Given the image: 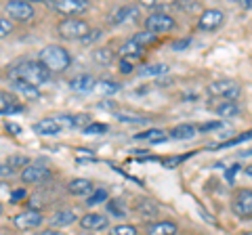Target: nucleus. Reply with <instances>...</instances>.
Listing matches in <instances>:
<instances>
[{
	"mask_svg": "<svg viewBox=\"0 0 252 235\" xmlns=\"http://www.w3.org/2000/svg\"><path fill=\"white\" fill-rule=\"evenodd\" d=\"M168 72V65L166 63H156V65H147L141 69V76H162V74H166Z\"/></svg>",
	"mask_w": 252,
	"mask_h": 235,
	"instance_id": "28",
	"label": "nucleus"
},
{
	"mask_svg": "<svg viewBox=\"0 0 252 235\" xmlns=\"http://www.w3.org/2000/svg\"><path fill=\"white\" fill-rule=\"evenodd\" d=\"M89 34H91V26L84 19L69 17L59 23V36L65 38V40H84Z\"/></svg>",
	"mask_w": 252,
	"mask_h": 235,
	"instance_id": "3",
	"label": "nucleus"
},
{
	"mask_svg": "<svg viewBox=\"0 0 252 235\" xmlns=\"http://www.w3.org/2000/svg\"><path fill=\"white\" fill-rule=\"evenodd\" d=\"M135 139H139V141H152V143H162V141H164V132L158 130V128H149V130H143V132H139V135H135Z\"/></svg>",
	"mask_w": 252,
	"mask_h": 235,
	"instance_id": "25",
	"label": "nucleus"
},
{
	"mask_svg": "<svg viewBox=\"0 0 252 235\" xmlns=\"http://www.w3.org/2000/svg\"><path fill=\"white\" fill-rule=\"evenodd\" d=\"M38 61L49 69V72H65V69L72 65V57H69V53L63 49L59 44H49L40 49L38 53Z\"/></svg>",
	"mask_w": 252,
	"mask_h": 235,
	"instance_id": "2",
	"label": "nucleus"
},
{
	"mask_svg": "<svg viewBox=\"0 0 252 235\" xmlns=\"http://www.w3.org/2000/svg\"><path fill=\"white\" fill-rule=\"evenodd\" d=\"M246 175H248V176H252V166H248V168H246Z\"/></svg>",
	"mask_w": 252,
	"mask_h": 235,
	"instance_id": "51",
	"label": "nucleus"
},
{
	"mask_svg": "<svg viewBox=\"0 0 252 235\" xmlns=\"http://www.w3.org/2000/svg\"><path fill=\"white\" fill-rule=\"evenodd\" d=\"M9 78L13 82H26L38 88V86H42L44 82L51 80V72L40 61H21V63H17L9 72Z\"/></svg>",
	"mask_w": 252,
	"mask_h": 235,
	"instance_id": "1",
	"label": "nucleus"
},
{
	"mask_svg": "<svg viewBox=\"0 0 252 235\" xmlns=\"http://www.w3.org/2000/svg\"><path fill=\"white\" fill-rule=\"evenodd\" d=\"M242 6H252V0H244Z\"/></svg>",
	"mask_w": 252,
	"mask_h": 235,
	"instance_id": "50",
	"label": "nucleus"
},
{
	"mask_svg": "<svg viewBox=\"0 0 252 235\" xmlns=\"http://www.w3.org/2000/svg\"><path fill=\"white\" fill-rule=\"evenodd\" d=\"M177 225L170 221H156L152 225H147V235H175Z\"/></svg>",
	"mask_w": 252,
	"mask_h": 235,
	"instance_id": "17",
	"label": "nucleus"
},
{
	"mask_svg": "<svg viewBox=\"0 0 252 235\" xmlns=\"http://www.w3.org/2000/svg\"><path fill=\"white\" fill-rule=\"evenodd\" d=\"M4 9L11 19H17V21H30L34 17V6L30 2H23V0H11V2H6Z\"/></svg>",
	"mask_w": 252,
	"mask_h": 235,
	"instance_id": "8",
	"label": "nucleus"
},
{
	"mask_svg": "<svg viewBox=\"0 0 252 235\" xmlns=\"http://www.w3.org/2000/svg\"><path fill=\"white\" fill-rule=\"evenodd\" d=\"M223 126V122H208V124H202V126H198V130H217Z\"/></svg>",
	"mask_w": 252,
	"mask_h": 235,
	"instance_id": "40",
	"label": "nucleus"
},
{
	"mask_svg": "<svg viewBox=\"0 0 252 235\" xmlns=\"http://www.w3.org/2000/svg\"><path fill=\"white\" fill-rule=\"evenodd\" d=\"M240 92H242V88L238 86V82H233V80H215L208 86V95L223 97L227 101H235L240 97Z\"/></svg>",
	"mask_w": 252,
	"mask_h": 235,
	"instance_id": "6",
	"label": "nucleus"
},
{
	"mask_svg": "<svg viewBox=\"0 0 252 235\" xmlns=\"http://www.w3.org/2000/svg\"><path fill=\"white\" fill-rule=\"evenodd\" d=\"M49 6L53 11H57L59 15H65V17H76V15L89 11L91 2H89V0H51Z\"/></svg>",
	"mask_w": 252,
	"mask_h": 235,
	"instance_id": "5",
	"label": "nucleus"
},
{
	"mask_svg": "<svg viewBox=\"0 0 252 235\" xmlns=\"http://www.w3.org/2000/svg\"><path fill=\"white\" fill-rule=\"evenodd\" d=\"M248 139H252V130H250V132H244V135L235 137V139H231V141H225V143H220V145H215L212 149H223V147H233V145L244 143V141H248Z\"/></svg>",
	"mask_w": 252,
	"mask_h": 235,
	"instance_id": "30",
	"label": "nucleus"
},
{
	"mask_svg": "<svg viewBox=\"0 0 252 235\" xmlns=\"http://www.w3.org/2000/svg\"><path fill=\"white\" fill-rule=\"evenodd\" d=\"M76 160H78V162H93L94 155H93V151H89V149H78V151H76Z\"/></svg>",
	"mask_w": 252,
	"mask_h": 235,
	"instance_id": "35",
	"label": "nucleus"
},
{
	"mask_svg": "<svg viewBox=\"0 0 252 235\" xmlns=\"http://www.w3.org/2000/svg\"><path fill=\"white\" fill-rule=\"evenodd\" d=\"M11 32H13V23H11L9 19L0 17V40H2V38H6Z\"/></svg>",
	"mask_w": 252,
	"mask_h": 235,
	"instance_id": "34",
	"label": "nucleus"
},
{
	"mask_svg": "<svg viewBox=\"0 0 252 235\" xmlns=\"http://www.w3.org/2000/svg\"><path fill=\"white\" fill-rule=\"evenodd\" d=\"M46 178H51V170H46L42 166H28V168L21 170V181L28 183V185L42 183Z\"/></svg>",
	"mask_w": 252,
	"mask_h": 235,
	"instance_id": "11",
	"label": "nucleus"
},
{
	"mask_svg": "<svg viewBox=\"0 0 252 235\" xmlns=\"http://www.w3.org/2000/svg\"><path fill=\"white\" fill-rule=\"evenodd\" d=\"M67 189H69V193H74V195H93L94 193V185L89 181V178H74V181H69Z\"/></svg>",
	"mask_w": 252,
	"mask_h": 235,
	"instance_id": "16",
	"label": "nucleus"
},
{
	"mask_svg": "<svg viewBox=\"0 0 252 235\" xmlns=\"http://www.w3.org/2000/svg\"><path fill=\"white\" fill-rule=\"evenodd\" d=\"M86 122H89V116H86V114L72 116V126H74V128H78V126H84ZM86 126H89V124H86Z\"/></svg>",
	"mask_w": 252,
	"mask_h": 235,
	"instance_id": "36",
	"label": "nucleus"
},
{
	"mask_svg": "<svg viewBox=\"0 0 252 235\" xmlns=\"http://www.w3.org/2000/svg\"><path fill=\"white\" fill-rule=\"evenodd\" d=\"M107 225H109L107 216L99 214V212H89L80 218V227L86 231H101V229H105Z\"/></svg>",
	"mask_w": 252,
	"mask_h": 235,
	"instance_id": "12",
	"label": "nucleus"
},
{
	"mask_svg": "<svg viewBox=\"0 0 252 235\" xmlns=\"http://www.w3.org/2000/svg\"><path fill=\"white\" fill-rule=\"evenodd\" d=\"M231 210L240 218L252 216V189H240L231 202Z\"/></svg>",
	"mask_w": 252,
	"mask_h": 235,
	"instance_id": "7",
	"label": "nucleus"
},
{
	"mask_svg": "<svg viewBox=\"0 0 252 235\" xmlns=\"http://www.w3.org/2000/svg\"><path fill=\"white\" fill-rule=\"evenodd\" d=\"M240 155H252V149H248V151H244V153H240Z\"/></svg>",
	"mask_w": 252,
	"mask_h": 235,
	"instance_id": "52",
	"label": "nucleus"
},
{
	"mask_svg": "<svg viewBox=\"0 0 252 235\" xmlns=\"http://www.w3.org/2000/svg\"><path fill=\"white\" fill-rule=\"evenodd\" d=\"M143 53H145V49H143V46H141L139 42L132 40V38H130L128 42H124V44L120 46V55H122L124 59H128V61H130V59L143 57Z\"/></svg>",
	"mask_w": 252,
	"mask_h": 235,
	"instance_id": "18",
	"label": "nucleus"
},
{
	"mask_svg": "<svg viewBox=\"0 0 252 235\" xmlns=\"http://www.w3.org/2000/svg\"><path fill=\"white\" fill-rule=\"evenodd\" d=\"M103 202H107V191L105 189H94V193L89 198V206H97V204H103Z\"/></svg>",
	"mask_w": 252,
	"mask_h": 235,
	"instance_id": "31",
	"label": "nucleus"
},
{
	"mask_svg": "<svg viewBox=\"0 0 252 235\" xmlns=\"http://www.w3.org/2000/svg\"><path fill=\"white\" fill-rule=\"evenodd\" d=\"M0 235H15L11 229H6V227H4V229H0Z\"/></svg>",
	"mask_w": 252,
	"mask_h": 235,
	"instance_id": "49",
	"label": "nucleus"
},
{
	"mask_svg": "<svg viewBox=\"0 0 252 235\" xmlns=\"http://www.w3.org/2000/svg\"><path fill=\"white\" fill-rule=\"evenodd\" d=\"M240 170V166H233L229 172H227V178H229V181H233V176H235V172Z\"/></svg>",
	"mask_w": 252,
	"mask_h": 235,
	"instance_id": "48",
	"label": "nucleus"
},
{
	"mask_svg": "<svg viewBox=\"0 0 252 235\" xmlns=\"http://www.w3.org/2000/svg\"><path fill=\"white\" fill-rule=\"evenodd\" d=\"M189 44H191V38H183V40H179V42L172 44V49H175V51H183V49H187Z\"/></svg>",
	"mask_w": 252,
	"mask_h": 235,
	"instance_id": "39",
	"label": "nucleus"
},
{
	"mask_svg": "<svg viewBox=\"0 0 252 235\" xmlns=\"http://www.w3.org/2000/svg\"><path fill=\"white\" fill-rule=\"evenodd\" d=\"M99 36H101V29H94V32H91L89 36H86V38H84V40H82V42H84V44H89L91 40H97V38H99Z\"/></svg>",
	"mask_w": 252,
	"mask_h": 235,
	"instance_id": "43",
	"label": "nucleus"
},
{
	"mask_svg": "<svg viewBox=\"0 0 252 235\" xmlns=\"http://www.w3.org/2000/svg\"><path fill=\"white\" fill-rule=\"evenodd\" d=\"M84 135H105L107 132V126L105 124H89V126H84Z\"/></svg>",
	"mask_w": 252,
	"mask_h": 235,
	"instance_id": "32",
	"label": "nucleus"
},
{
	"mask_svg": "<svg viewBox=\"0 0 252 235\" xmlns=\"http://www.w3.org/2000/svg\"><path fill=\"white\" fill-rule=\"evenodd\" d=\"M189 155H191V153H187V155H181V158H168V160H164L162 164H164V166H166V168H172V166H179V164H181V162H183L185 158H189Z\"/></svg>",
	"mask_w": 252,
	"mask_h": 235,
	"instance_id": "38",
	"label": "nucleus"
},
{
	"mask_svg": "<svg viewBox=\"0 0 252 235\" xmlns=\"http://www.w3.org/2000/svg\"><path fill=\"white\" fill-rule=\"evenodd\" d=\"M72 223H76V214L72 210H59V212H55L53 218H51V227H69Z\"/></svg>",
	"mask_w": 252,
	"mask_h": 235,
	"instance_id": "21",
	"label": "nucleus"
},
{
	"mask_svg": "<svg viewBox=\"0 0 252 235\" xmlns=\"http://www.w3.org/2000/svg\"><path fill=\"white\" fill-rule=\"evenodd\" d=\"M97 86V80L91 76V74H80L69 80V88L72 90H78V92H89V90H94Z\"/></svg>",
	"mask_w": 252,
	"mask_h": 235,
	"instance_id": "14",
	"label": "nucleus"
},
{
	"mask_svg": "<svg viewBox=\"0 0 252 235\" xmlns=\"http://www.w3.org/2000/svg\"><path fill=\"white\" fill-rule=\"evenodd\" d=\"M9 175H13V170L6 166V162H4V164L0 162V176H9Z\"/></svg>",
	"mask_w": 252,
	"mask_h": 235,
	"instance_id": "44",
	"label": "nucleus"
},
{
	"mask_svg": "<svg viewBox=\"0 0 252 235\" xmlns=\"http://www.w3.org/2000/svg\"><path fill=\"white\" fill-rule=\"evenodd\" d=\"M23 198H28V191L26 189H17V191H13L11 193V202H19Z\"/></svg>",
	"mask_w": 252,
	"mask_h": 235,
	"instance_id": "42",
	"label": "nucleus"
},
{
	"mask_svg": "<svg viewBox=\"0 0 252 235\" xmlns=\"http://www.w3.org/2000/svg\"><path fill=\"white\" fill-rule=\"evenodd\" d=\"M36 235H61V233L55 231V229H42L40 233H36Z\"/></svg>",
	"mask_w": 252,
	"mask_h": 235,
	"instance_id": "47",
	"label": "nucleus"
},
{
	"mask_svg": "<svg viewBox=\"0 0 252 235\" xmlns=\"http://www.w3.org/2000/svg\"><path fill=\"white\" fill-rule=\"evenodd\" d=\"M215 112L220 116V118H233V116H238L240 114V105L235 103V101H225V103H219L217 107H215Z\"/></svg>",
	"mask_w": 252,
	"mask_h": 235,
	"instance_id": "22",
	"label": "nucleus"
},
{
	"mask_svg": "<svg viewBox=\"0 0 252 235\" xmlns=\"http://www.w3.org/2000/svg\"><path fill=\"white\" fill-rule=\"evenodd\" d=\"M23 105L19 103V99L11 95V92L0 90V114H17L21 112Z\"/></svg>",
	"mask_w": 252,
	"mask_h": 235,
	"instance_id": "13",
	"label": "nucleus"
},
{
	"mask_svg": "<svg viewBox=\"0 0 252 235\" xmlns=\"http://www.w3.org/2000/svg\"><path fill=\"white\" fill-rule=\"evenodd\" d=\"M99 107L101 109H116V103H114V101H105V103H101Z\"/></svg>",
	"mask_w": 252,
	"mask_h": 235,
	"instance_id": "46",
	"label": "nucleus"
},
{
	"mask_svg": "<svg viewBox=\"0 0 252 235\" xmlns=\"http://www.w3.org/2000/svg\"><path fill=\"white\" fill-rule=\"evenodd\" d=\"M175 26H177V21L172 19L168 13H162V11H156L145 19V29L154 36L156 34H168L175 29Z\"/></svg>",
	"mask_w": 252,
	"mask_h": 235,
	"instance_id": "4",
	"label": "nucleus"
},
{
	"mask_svg": "<svg viewBox=\"0 0 252 235\" xmlns=\"http://www.w3.org/2000/svg\"><path fill=\"white\" fill-rule=\"evenodd\" d=\"M118 90H120V84L114 80H99L94 86V92H99V95H114Z\"/></svg>",
	"mask_w": 252,
	"mask_h": 235,
	"instance_id": "23",
	"label": "nucleus"
},
{
	"mask_svg": "<svg viewBox=\"0 0 252 235\" xmlns=\"http://www.w3.org/2000/svg\"><path fill=\"white\" fill-rule=\"evenodd\" d=\"M139 17V9L137 6H120L116 9L114 15H112V23L118 26V23H124L126 19H137Z\"/></svg>",
	"mask_w": 252,
	"mask_h": 235,
	"instance_id": "19",
	"label": "nucleus"
},
{
	"mask_svg": "<svg viewBox=\"0 0 252 235\" xmlns=\"http://www.w3.org/2000/svg\"><path fill=\"white\" fill-rule=\"evenodd\" d=\"M93 57L97 63L101 65H109L114 61V53L109 51V49H97V51H93Z\"/></svg>",
	"mask_w": 252,
	"mask_h": 235,
	"instance_id": "27",
	"label": "nucleus"
},
{
	"mask_svg": "<svg viewBox=\"0 0 252 235\" xmlns=\"http://www.w3.org/2000/svg\"><path fill=\"white\" fill-rule=\"evenodd\" d=\"M114 235H137L135 225H118L114 227Z\"/></svg>",
	"mask_w": 252,
	"mask_h": 235,
	"instance_id": "33",
	"label": "nucleus"
},
{
	"mask_svg": "<svg viewBox=\"0 0 252 235\" xmlns=\"http://www.w3.org/2000/svg\"><path fill=\"white\" fill-rule=\"evenodd\" d=\"M13 88L17 92H21V95H26V99H38L40 97V90L32 84H26V82H13Z\"/></svg>",
	"mask_w": 252,
	"mask_h": 235,
	"instance_id": "24",
	"label": "nucleus"
},
{
	"mask_svg": "<svg viewBox=\"0 0 252 235\" xmlns=\"http://www.w3.org/2000/svg\"><path fill=\"white\" fill-rule=\"evenodd\" d=\"M59 130H61V124L57 120H51V118H44V120L34 124V132L36 135H42V137L59 135Z\"/></svg>",
	"mask_w": 252,
	"mask_h": 235,
	"instance_id": "15",
	"label": "nucleus"
},
{
	"mask_svg": "<svg viewBox=\"0 0 252 235\" xmlns=\"http://www.w3.org/2000/svg\"><path fill=\"white\" fill-rule=\"evenodd\" d=\"M120 72L122 74H132V63H130L128 59H122L120 61Z\"/></svg>",
	"mask_w": 252,
	"mask_h": 235,
	"instance_id": "41",
	"label": "nucleus"
},
{
	"mask_svg": "<svg viewBox=\"0 0 252 235\" xmlns=\"http://www.w3.org/2000/svg\"><path fill=\"white\" fill-rule=\"evenodd\" d=\"M6 130H9V132H13V135H19V132H21V128L17 126V124H13V122H9V124H6Z\"/></svg>",
	"mask_w": 252,
	"mask_h": 235,
	"instance_id": "45",
	"label": "nucleus"
},
{
	"mask_svg": "<svg viewBox=\"0 0 252 235\" xmlns=\"http://www.w3.org/2000/svg\"><path fill=\"white\" fill-rule=\"evenodd\" d=\"M6 166H9L13 172L15 170H23L30 166V160L26 158V155H11L9 160H6Z\"/></svg>",
	"mask_w": 252,
	"mask_h": 235,
	"instance_id": "26",
	"label": "nucleus"
},
{
	"mask_svg": "<svg viewBox=\"0 0 252 235\" xmlns=\"http://www.w3.org/2000/svg\"><path fill=\"white\" fill-rule=\"evenodd\" d=\"M132 40H135V42H139V44H141V46H143V49H145L147 44H154V42L158 40V36L149 34L147 29H145V32H139V34H135V36H132Z\"/></svg>",
	"mask_w": 252,
	"mask_h": 235,
	"instance_id": "29",
	"label": "nucleus"
},
{
	"mask_svg": "<svg viewBox=\"0 0 252 235\" xmlns=\"http://www.w3.org/2000/svg\"><path fill=\"white\" fill-rule=\"evenodd\" d=\"M223 21H225V13L223 11L208 9V11L202 13V17L198 21V28L204 29V32H212V29H217V28L223 26Z\"/></svg>",
	"mask_w": 252,
	"mask_h": 235,
	"instance_id": "10",
	"label": "nucleus"
},
{
	"mask_svg": "<svg viewBox=\"0 0 252 235\" xmlns=\"http://www.w3.org/2000/svg\"><path fill=\"white\" fill-rule=\"evenodd\" d=\"M244 235H252V233H244Z\"/></svg>",
	"mask_w": 252,
	"mask_h": 235,
	"instance_id": "54",
	"label": "nucleus"
},
{
	"mask_svg": "<svg viewBox=\"0 0 252 235\" xmlns=\"http://www.w3.org/2000/svg\"><path fill=\"white\" fill-rule=\"evenodd\" d=\"M2 210H4V208H2V204H0V214H2Z\"/></svg>",
	"mask_w": 252,
	"mask_h": 235,
	"instance_id": "53",
	"label": "nucleus"
},
{
	"mask_svg": "<svg viewBox=\"0 0 252 235\" xmlns=\"http://www.w3.org/2000/svg\"><path fill=\"white\" fill-rule=\"evenodd\" d=\"M105 206H107V210H109V212H112L114 216H122L124 214V208H120V206H118V202H107L105 204Z\"/></svg>",
	"mask_w": 252,
	"mask_h": 235,
	"instance_id": "37",
	"label": "nucleus"
},
{
	"mask_svg": "<svg viewBox=\"0 0 252 235\" xmlns=\"http://www.w3.org/2000/svg\"><path fill=\"white\" fill-rule=\"evenodd\" d=\"M13 225L17 227V229H36V227L42 225V214L38 212V210H26V212H19L17 216L13 218Z\"/></svg>",
	"mask_w": 252,
	"mask_h": 235,
	"instance_id": "9",
	"label": "nucleus"
},
{
	"mask_svg": "<svg viewBox=\"0 0 252 235\" xmlns=\"http://www.w3.org/2000/svg\"><path fill=\"white\" fill-rule=\"evenodd\" d=\"M195 135H198V128L191 126V124H179V126L170 130V137L175 141H187V139H193Z\"/></svg>",
	"mask_w": 252,
	"mask_h": 235,
	"instance_id": "20",
	"label": "nucleus"
}]
</instances>
